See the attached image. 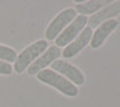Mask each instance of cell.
<instances>
[{
  "instance_id": "6da1fadb",
  "label": "cell",
  "mask_w": 120,
  "mask_h": 107,
  "mask_svg": "<svg viewBox=\"0 0 120 107\" xmlns=\"http://www.w3.org/2000/svg\"><path fill=\"white\" fill-rule=\"evenodd\" d=\"M36 78H37V81L42 82L47 85L53 87L58 92L63 93L66 96H70V98H75V96L78 95L77 85H75L68 80H66L64 76L59 75L58 72H55L53 70L45 69L42 71H40L36 75Z\"/></svg>"
},
{
  "instance_id": "7a4b0ae2",
  "label": "cell",
  "mask_w": 120,
  "mask_h": 107,
  "mask_svg": "<svg viewBox=\"0 0 120 107\" xmlns=\"http://www.w3.org/2000/svg\"><path fill=\"white\" fill-rule=\"evenodd\" d=\"M47 48H48V42L46 40H38V41L33 42L31 45H29L26 48H24L21 52V54L17 57L15 65H13V70L17 73H22L47 50Z\"/></svg>"
},
{
  "instance_id": "3957f363",
  "label": "cell",
  "mask_w": 120,
  "mask_h": 107,
  "mask_svg": "<svg viewBox=\"0 0 120 107\" xmlns=\"http://www.w3.org/2000/svg\"><path fill=\"white\" fill-rule=\"evenodd\" d=\"M76 17H77V12L75 8H65L60 13H58L46 28V31H45L46 41L55 40L63 33L64 29L68 25V23H71Z\"/></svg>"
},
{
  "instance_id": "277c9868",
  "label": "cell",
  "mask_w": 120,
  "mask_h": 107,
  "mask_svg": "<svg viewBox=\"0 0 120 107\" xmlns=\"http://www.w3.org/2000/svg\"><path fill=\"white\" fill-rule=\"evenodd\" d=\"M88 23V17L79 15L77 16L73 21L70 23L56 38H55V43L56 47H66L67 45L71 43L75 38L82 33V30L85 28Z\"/></svg>"
},
{
  "instance_id": "5b68a950",
  "label": "cell",
  "mask_w": 120,
  "mask_h": 107,
  "mask_svg": "<svg viewBox=\"0 0 120 107\" xmlns=\"http://www.w3.org/2000/svg\"><path fill=\"white\" fill-rule=\"evenodd\" d=\"M51 67H52L51 70L64 76L66 80H68L75 85H82L85 82V77H84L83 72L79 70L78 67H76L75 65L67 63L66 60L58 59V60H55L51 64Z\"/></svg>"
},
{
  "instance_id": "8992f818",
  "label": "cell",
  "mask_w": 120,
  "mask_h": 107,
  "mask_svg": "<svg viewBox=\"0 0 120 107\" xmlns=\"http://www.w3.org/2000/svg\"><path fill=\"white\" fill-rule=\"evenodd\" d=\"M61 55V50L56 46H52L40 55L37 59L28 67V75L29 76H36L40 71L45 70L47 66H49L53 61L58 60Z\"/></svg>"
},
{
  "instance_id": "52a82bcc",
  "label": "cell",
  "mask_w": 120,
  "mask_h": 107,
  "mask_svg": "<svg viewBox=\"0 0 120 107\" xmlns=\"http://www.w3.org/2000/svg\"><path fill=\"white\" fill-rule=\"evenodd\" d=\"M91 36H93V29L89 28V27H85L82 30V33L79 34L70 45H67L64 51H61V55L64 58H66V59L73 58L75 55H77L81 52L88 43H90Z\"/></svg>"
},
{
  "instance_id": "ba28073f",
  "label": "cell",
  "mask_w": 120,
  "mask_h": 107,
  "mask_svg": "<svg viewBox=\"0 0 120 107\" xmlns=\"http://www.w3.org/2000/svg\"><path fill=\"white\" fill-rule=\"evenodd\" d=\"M118 25H119V22L116 19H108V21L100 24L96 28V30L93 31V36H91V40H90L91 48L97 50V48L101 47L107 40V37L118 28Z\"/></svg>"
},
{
  "instance_id": "9c48e42d",
  "label": "cell",
  "mask_w": 120,
  "mask_h": 107,
  "mask_svg": "<svg viewBox=\"0 0 120 107\" xmlns=\"http://www.w3.org/2000/svg\"><path fill=\"white\" fill-rule=\"evenodd\" d=\"M120 13V1L112 3L109 6L102 8L101 11H98L97 13L93 15L88 19L89 28H97L101 23L108 21V19H113V17L118 16Z\"/></svg>"
},
{
  "instance_id": "30bf717a",
  "label": "cell",
  "mask_w": 120,
  "mask_h": 107,
  "mask_svg": "<svg viewBox=\"0 0 120 107\" xmlns=\"http://www.w3.org/2000/svg\"><path fill=\"white\" fill-rule=\"evenodd\" d=\"M109 1H84L81 4H77L75 10L76 12L81 13L82 16H86V15H95V12H98V10H101L102 6L105 4H107Z\"/></svg>"
},
{
  "instance_id": "8fae6325",
  "label": "cell",
  "mask_w": 120,
  "mask_h": 107,
  "mask_svg": "<svg viewBox=\"0 0 120 107\" xmlns=\"http://www.w3.org/2000/svg\"><path fill=\"white\" fill-rule=\"evenodd\" d=\"M17 59V53L13 48L0 45V60L5 63H15Z\"/></svg>"
},
{
  "instance_id": "7c38bea8",
  "label": "cell",
  "mask_w": 120,
  "mask_h": 107,
  "mask_svg": "<svg viewBox=\"0 0 120 107\" xmlns=\"http://www.w3.org/2000/svg\"><path fill=\"white\" fill-rule=\"evenodd\" d=\"M13 67L11 66V64L0 60V75H11Z\"/></svg>"
}]
</instances>
